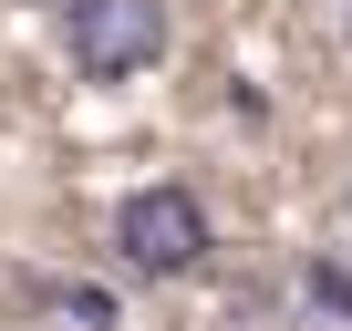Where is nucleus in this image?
Instances as JSON below:
<instances>
[{
	"label": "nucleus",
	"mask_w": 352,
	"mask_h": 331,
	"mask_svg": "<svg viewBox=\"0 0 352 331\" xmlns=\"http://www.w3.org/2000/svg\"><path fill=\"white\" fill-rule=\"evenodd\" d=\"M104 238H114V269H124V279H197V269L218 259V218H208V197H197L187 176L124 187L114 218H104Z\"/></svg>",
	"instance_id": "1"
},
{
	"label": "nucleus",
	"mask_w": 352,
	"mask_h": 331,
	"mask_svg": "<svg viewBox=\"0 0 352 331\" xmlns=\"http://www.w3.org/2000/svg\"><path fill=\"white\" fill-rule=\"evenodd\" d=\"M166 42H176L166 0H83V11L63 21V52H73L83 83H135V73L166 62Z\"/></svg>",
	"instance_id": "2"
},
{
	"label": "nucleus",
	"mask_w": 352,
	"mask_h": 331,
	"mask_svg": "<svg viewBox=\"0 0 352 331\" xmlns=\"http://www.w3.org/2000/svg\"><path fill=\"white\" fill-rule=\"evenodd\" d=\"M300 310L352 331V259H300Z\"/></svg>",
	"instance_id": "3"
},
{
	"label": "nucleus",
	"mask_w": 352,
	"mask_h": 331,
	"mask_svg": "<svg viewBox=\"0 0 352 331\" xmlns=\"http://www.w3.org/2000/svg\"><path fill=\"white\" fill-rule=\"evenodd\" d=\"M42 310L83 321V331H114V290H94V279H42Z\"/></svg>",
	"instance_id": "4"
},
{
	"label": "nucleus",
	"mask_w": 352,
	"mask_h": 331,
	"mask_svg": "<svg viewBox=\"0 0 352 331\" xmlns=\"http://www.w3.org/2000/svg\"><path fill=\"white\" fill-rule=\"evenodd\" d=\"M32 11H42V21H73V11H83V0H32Z\"/></svg>",
	"instance_id": "5"
},
{
	"label": "nucleus",
	"mask_w": 352,
	"mask_h": 331,
	"mask_svg": "<svg viewBox=\"0 0 352 331\" xmlns=\"http://www.w3.org/2000/svg\"><path fill=\"white\" fill-rule=\"evenodd\" d=\"M342 218H352V176H342Z\"/></svg>",
	"instance_id": "6"
}]
</instances>
